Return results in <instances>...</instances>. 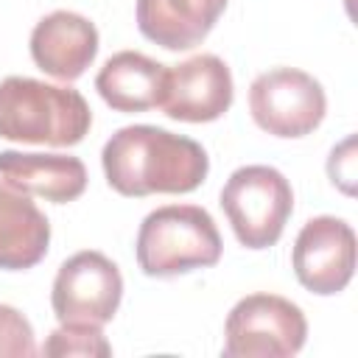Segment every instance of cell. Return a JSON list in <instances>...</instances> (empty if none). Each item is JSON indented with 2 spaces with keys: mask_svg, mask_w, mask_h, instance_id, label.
<instances>
[{
  "mask_svg": "<svg viewBox=\"0 0 358 358\" xmlns=\"http://www.w3.org/2000/svg\"><path fill=\"white\" fill-rule=\"evenodd\" d=\"M92 112L73 87L8 76L0 81V137L34 145H76L87 137Z\"/></svg>",
  "mask_w": 358,
  "mask_h": 358,
  "instance_id": "cell-2",
  "label": "cell"
},
{
  "mask_svg": "<svg viewBox=\"0 0 358 358\" xmlns=\"http://www.w3.org/2000/svg\"><path fill=\"white\" fill-rule=\"evenodd\" d=\"M235 238L246 249H268L280 241L291 210V182L271 165H243L229 173L218 199Z\"/></svg>",
  "mask_w": 358,
  "mask_h": 358,
  "instance_id": "cell-4",
  "label": "cell"
},
{
  "mask_svg": "<svg viewBox=\"0 0 358 358\" xmlns=\"http://www.w3.org/2000/svg\"><path fill=\"white\" fill-rule=\"evenodd\" d=\"M227 0H137L134 17L145 39L165 50H190L207 39Z\"/></svg>",
  "mask_w": 358,
  "mask_h": 358,
  "instance_id": "cell-11",
  "label": "cell"
},
{
  "mask_svg": "<svg viewBox=\"0 0 358 358\" xmlns=\"http://www.w3.org/2000/svg\"><path fill=\"white\" fill-rule=\"evenodd\" d=\"M31 322L11 305H0V358H31L36 355Z\"/></svg>",
  "mask_w": 358,
  "mask_h": 358,
  "instance_id": "cell-16",
  "label": "cell"
},
{
  "mask_svg": "<svg viewBox=\"0 0 358 358\" xmlns=\"http://www.w3.org/2000/svg\"><path fill=\"white\" fill-rule=\"evenodd\" d=\"M221 235L199 204H165L151 210L137 229V266L148 277H176L210 268L221 260Z\"/></svg>",
  "mask_w": 358,
  "mask_h": 358,
  "instance_id": "cell-3",
  "label": "cell"
},
{
  "mask_svg": "<svg viewBox=\"0 0 358 358\" xmlns=\"http://www.w3.org/2000/svg\"><path fill=\"white\" fill-rule=\"evenodd\" d=\"M168 67L137 50H120L103 62L95 90L115 112H148L162 103Z\"/></svg>",
  "mask_w": 358,
  "mask_h": 358,
  "instance_id": "cell-13",
  "label": "cell"
},
{
  "mask_svg": "<svg viewBox=\"0 0 358 358\" xmlns=\"http://www.w3.org/2000/svg\"><path fill=\"white\" fill-rule=\"evenodd\" d=\"M101 165L109 187L129 199L190 193L210 171L207 151L196 140L148 123L117 129L101 151Z\"/></svg>",
  "mask_w": 358,
  "mask_h": 358,
  "instance_id": "cell-1",
  "label": "cell"
},
{
  "mask_svg": "<svg viewBox=\"0 0 358 358\" xmlns=\"http://www.w3.org/2000/svg\"><path fill=\"white\" fill-rule=\"evenodd\" d=\"M0 179L11 187L53 204L76 201L87 190V168L67 154L0 151Z\"/></svg>",
  "mask_w": 358,
  "mask_h": 358,
  "instance_id": "cell-12",
  "label": "cell"
},
{
  "mask_svg": "<svg viewBox=\"0 0 358 358\" xmlns=\"http://www.w3.org/2000/svg\"><path fill=\"white\" fill-rule=\"evenodd\" d=\"M327 173H330V182H333L336 187H341L347 196L355 193V137H352V134H350L347 140H341V143L330 151Z\"/></svg>",
  "mask_w": 358,
  "mask_h": 358,
  "instance_id": "cell-17",
  "label": "cell"
},
{
  "mask_svg": "<svg viewBox=\"0 0 358 358\" xmlns=\"http://www.w3.org/2000/svg\"><path fill=\"white\" fill-rule=\"evenodd\" d=\"M291 266L302 288L319 296L344 291L355 271V232L344 218L316 215L299 229Z\"/></svg>",
  "mask_w": 358,
  "mask_h": 358,
  "instance_id": "cell-8",
  "label": "cell"
},
{
  "mask_svg": "<svg viewBox=\"0 0 358 358\" xmlns=\"http://www.w3.org/2000/svg\"><path fill=\"white\" fill-rule=\"evenodd\" d=\"M50 243V221L28 193L0 179V268H34Z\"/></svg>",
  "mask_w": 358,
  "mask_h": 358,
  "instance_id": "cell-14",
  "label": "cell"
},
{
  "mask_svg": "<svg viewBox=\"0 0 358 358\" xmlns=\"http://www.w3.org/2000/svg\"><path fill=\"white\" fill-rule=\"evenodd\" d=\"M308 322L299 305L277 294H249L224 324L227 358H288L305 347Z\"/></svg>",
  "mask_w": 358,
  "mask_h": 358,
  "instance_id": "cell-5",
  "label": "cell"
},
{
  "mask_svg": "<svg viewBox=\"0 0 358 358\" xmlns=\"http://www.w3.org/2000/svg\"><path fill=\"white\" fill-rule=\"evenodd\" d=\"M252 120L274 137H305L324 120L327 95L322 84L296 67H271L249 87Z\"/></svg>",
  "mask_w": 358,
  "mask_h": 358,
  "instance_id": "cell-6",
  "label": "cell"
},
{
  "mask_svg": "<svg viewBox=\"0 0 358 358\" xmlns=\"http://www.w3.org/2000/svg\"><path fill=\"white\" fill-rule=\"evenodd\" d=\"M39 352L48 358H106L112 344L98 324H62L45 338Z\"/></svg>",
  "mask_w": 358,
  "mask_h": 358,
  "instance_id": "cell-15",
  "label": "cell"
},
{
  "mask_svg": "<svg viewBox=\"0 0 358 358\" xmlns=\"http://www.w3.org/2000/svg\"><path fill=\"white\" fill-rule=\"evenodd\" d=\"M123 299L120 268L95 249L67 257L53 280L50 305L59 324H98L112 322Z\"/></svg>",
  "mask_w": 358,
  "mask_h": 358,
  "instance_id": "cell-7",
  "label": "cell"
},
{
  "mask_svg": "<svg viewBox=\"0 0 358 358\" xmlns=\"http://www.w3.org/2000/svg\"><path fill=\"white\" fill-rule=\"evenodd\" d=\"M232 95L235 87L227 62L215 53H199L168 67L159 106L171 120L210 123L232 106Z\"/></svg>",
  "mask_w": 358,
  "mask_h": 358,
  "instance_id": "cell-9",
  "label": "cell"
},
{
  "mask_svg": "<svg viewBox=\"0 0 358 358\" xmlns=\"http://www.w3.org/2000/svg\"><path fill=\"white\" fill-rule=\"evenodd\" d=\"M28 48L42 73L59 81H76L98 56V28L84 14L59 8L34 25Z\"/></svg>",
  "mask_w": 358,
  "mask_h": 358,
  "instance_id": "cell-10",
  "label": "cell"
}]
</instances>
